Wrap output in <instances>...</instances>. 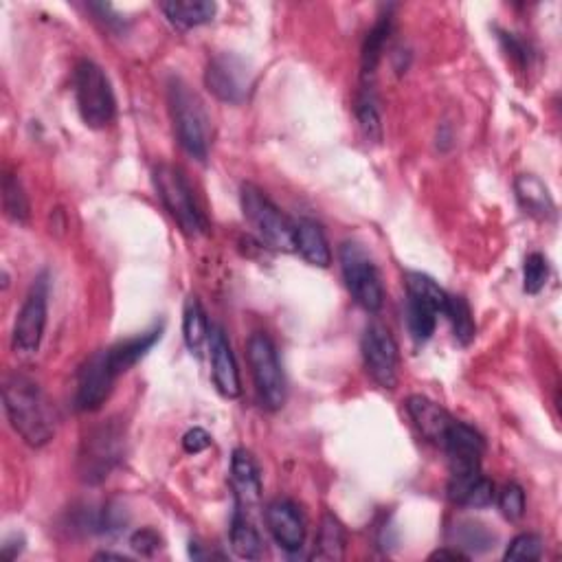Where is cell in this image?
<instances>
[{
    "instance_id": "obj_17",
    "label": "cell",
    "mask_w": 562,
    "mask_h": 562,
    "mask_svg": "<svg viewBox=\"0 0 562 562\" xmlns=\"http://www.w3.org/2000/svg\"><path fill=\"white\" fill-rule=\"evenodd\" d=\"M231 483L235 490V499H238V505H255L257 501L262 499V475L260 468H257L255 459L249 451L244 448H238L233 451L231 457Z\"/></svg>"
},
{
    "instance_id": "obj_8",
    "label": "cell",
    "mask_w": 562,
    "mask_h": 562,
    "mask_svg": "<svg viewBox=\"0 0 562 562\" xmlns=\"http://www.w3.org/2000/svg\"><path fill=\"white\" fill-rule=\"evenodd\" d=\"M341 268L347 290L358 306L367 312H378L385 301V290L380 284V275L372 257L363 249V244L347 240L341 246Z\"/></svg>"
},
{
    "instance_id": "obj_5",
    "label": "cell",
    "mask_w": 562,
    "mask_h": 562,
    "mask_svg": "<svg viewBox=\"0 0 562 562\" xmlns=\"http://www.w3.org/2000/svg\"><path fill=\"white\" fill-rule=\"evenodd\" d=\"M152 178L163 207L170 211V216L176 220L185 235L196 238V235L207 229V222L202 218L194 194H191V187L185 181L181 170H176L174 165L163 163L154 167Z\"/></svg>"
},
{
    "instance_id": "obj_24",
    "label": "cell",
    "mask_w": 562,
    "mask_h": 562,
    "mask_svg": "<svg viewBox=\"0 0 562 562\" xmlns=\"http://www.w3.org/2000/svg\"><path fill=\"white\" fill-rule=\"evenodd\" d=\"M231 547L233 552L246 560H257L264 554V543L255 525L242 516V512H235L231 523Z\"/></svg>"
},
{
    "instance_id": "obj_1",
    "label": "cell",
    "mask_w": 562,
    "mask_h": 562,
    "mask_svg": "<svg viewBox=\"0 0 562 562\" xmlns=\"http://www.w3.org/2000/svg\"><path fill=\"white\" fill-rule=\"evenodd\" d=\"M3 402L11 426L25 444L40 448L53 440V413L38 382L22 374L7 376L3 385Z\"/></svg>"
},
{
    "instance_id": "obj_36",
    "label": "cell",
    "mask_w": 562,
    "mask_h": 562,
    "mask_svg": "<svg viewBox=\"0 0 562 562\" xmlns=\"http://www.w3.org/2000/svg\"><path fill=\"white\" fill-rule=\"evenodd\" d=\"M130 545L134 552H139L141 556H154L161 549L163 541H161V536L152 530V527H143V530L132 534Z\"/></svg>"
},
{
    "instance_id": "obj_32",
    "label": "cell",
    "mask_w": 562,
    "mask_h": 562,
    "mask_svg": "<svg viewBox=\"0 0 562 562\" xmlns=\"http://www.w3.org/2000/svg\"><path fill=\"white\" fill-rule=\"evenodd\" d=\"M549 279V262L543 253H530L523 266V288L527 295H538Z\"/></svg>"
},
{
    "instance_id": "obj_28",
    "label": "cell",
    "mask_w": 562,
    "mask_h": 562,
    "mask_svg": "<svg viewBox=\"0 0 562 562\" xmlns=\"http://www.w3.org/2000/svg\"><path fill=\"white\" fill-rule=\"evenodd\" d=\"M446 317L453 325V334L457 343L462 345H470L475 341L477 334V325L475 319H472V310L468 306V301L459 295H448V306H446Z\"/></svg>"
},
{
    "instance_id": "obj_10",
    "label": "cell",
    "mask_w": 562,
    "mask_h": 562,
    "mask_svg": "<svg viewBox=\"0 0 562 562\" xmlns=\"http://www.w3.org/2000/svg\"><path fill=\"white\" fill-rule=\"evenodd\" d=\"M49 314V281L47 275L36 279L14 323V350L18 354H36L40 350Z\"/></svg>"
},
{
    "instance_id": "obj_21",
    "label": "cell",
    "mask_w": 562,
    "mask_h": 562,
    "mask_svg": "<svg viewBox=\"0 0 562 562\" xmlns=\"http://www.w3.org/2000/svg\"><path fill=\"white\" fill-rule=\"evenodd\" d=\"M161 9L172 25L194 29L211 22L216 16L218 5L211 3V0H170V3H163Z\"/></svg>"
},
{
    "instance_id": "obj_39",
    "label": "cell",
    "mask_w": 562,
    "mask_h": 562,
    "mask_svg": "<svg viewBox=\"0 0 562 562\" xmlns=\"http://www.w3.org/2000/svg\"><path fill=\"white\" fill-rule=\"evenodd\" d=\"M22 545H25V541H22V536H18V534L9 536L7 541L3 543V556H5L7 560L18 558V554L22 552Z\"/></svg>"
},
{
    "instance_id": "obj_2",
    "label": "cell",
    "mask_w": 562,
    "mask_h": 562,
    "mask_svg": "<svg viewBox=\"0 0 562 562\" xmlns=\"http://www.w3.org/2000/svg\"><path fill=\"white\" fill-rule=\"evenodd\" d=\"M167 99H170L178 143L196 161H205L211 145V121L202 99L191 91L189 84H185L181 77H172L170 88H167Z\"/></svg>"
},
{
    "instance_id": "obj_40",
    "label": "cell",
    "mask_w": 562,
    "mask_h": 562,
    "mask_svg": "<svg viewBox=\"0 0 562 562\" xmlns=\"http://www.w3.org/2000/svg\"><path fill=\"white\" fill-rule=\"evenodd\" d=\"M431 560H466L468 554H464L462 549H437V552H433L429 556Z\"/></svg>"
},
{
    "instance_id": "obj_35",
    "label": "cell",
    "mask_w": 562,
    "mask_h": 562,
    "mask_svg": "<svg viewBox=\"0 0 562 562\" xmlns=\"http://www.w3.org/2000/svg\"><path fill=\"white\" fill-rule=\"evenodd\" d=\"M494 499H497V488H494V483L490 479L481 475L475 483H472V488L468 490L462 505H466V508L481 510V508H488V505H492Z\"/></svg>"
},
{
    "instance_id": "obj_6",
    "label": "cell",
    "mask_w": 562,
    "mask_h": 562,
    "mask_svg": "<svg viewBox=\"0 0 562 562\" xmlns=\"http://www.w3.org/2000/svg\"><path fill=\"white\" fill-rule=\"evenodd\" d=\"M126 431L117 420H108L86 435L80 451V477L86 483H101L123 459Z\"/></svg>"
},
{
    "instance_id": "obj_9",
    "label": "cell",
    "mask_w": 562,
    "mask_h": 562,
    "mask_svg": "<svg viewBox=\"0 0 562 562\" xmlns=\"http://www.w3.org/2000/svg\"><path fill=\"white\" fill-rule=\"evenodd\" d=\"M207 91L224 104H242L249 99L253 88V71L240 55L218 53L205 69Z\"/></svg>"
},
{
    "instance_id": "obj_23",
    "label": "cell",
    "mask_w": 562,
    "mask_h": 562,
    "mask_svg": "<svg viewBox=\"0 0 562 562\" xmlns=\"http://www.w3.org/2000/svg\"><path fill=\"white\" fill-rule=\"evenodd\" d=\"M343 554H345V530H343L341 521L328 512L323 516L321 527H319L317 545H314V558L317 560H343Z\"/></svg>"
},
{
    "instance_id": "obj_19",
    "label": "cell",
    "mask_w": 562,
    "mask_h": 562,
    "mask_svg": "<svg viewBox=\"0 0 562 562\" xmlns=\"http://www.w3.org/2000/svg\"><path fill=\"white\" fill-rule=\"evenodd\" d=\"M295 251L308 264L317 268H328L332 264V253L325 233L314 220L303 218L295 222Z\"/></svg>"
},
{
    "instance_id": "obj_13",
    "label": "cell",
    "mask_w": 562,
    "mask_h": 562,
    "mask_svg": "<svg viewBox=\"0 0 562 562\" xmlns=\"http://www.w3.org/2000/svg\"><path fill=\"white\" fill-rule=\"evenodd\" d=\"M448 459H451V475H475L481 472L483 437L464 422H453L448 429L444 444Z\"/></svg>"
},
{
    "instance_id": "obj_34",
    "label": "cell",
    "mask_w": 562,
    "mask_h": 562,
    "mask_svg": "<svg viewBox=\"0 0 562 562\" xmlns=\"http://www.w3.org/2000/svg\"><path fill=\"white\" fill-rule=\"evenodd\" d=\"M499 508L505 519L519 521L525 514V492L519 483H508L499 494Z\"/></svg>"
},
{
    "instance_id": "obj_11",
    "label": "cell",
    "mask_w": 562,
    "mask_h": 562,
    "mask_svg": "<svg viewBox=\"0 0 562 562\" xmlns=\"http://www.w3.org/2000/svg\"><path fill=\"white\" fill-rule=\"evenodd\" d=\"M363 358L376 385L382 389H393L398 385V345L385 325H367L363 334Z\"/></svg>"
},
{
    "instance_id": "obj_26",
    "label": "cell",
    "mask_w": 562,
    "mask_h": 562,
    "mask_svg": "<svg viewBox=\"0 0 562 562\" xmlns=\"http://www.w3.org/2000/svg\"><path fill=\"white\" fill-rule=\"evenodd\" d=\"M453 536L457 541L455 545L457 549H466V552L472 554L488 552V549H492L494 543H497V534H494L490 527L477 521H462L459 525H455Z\"/></svg>"
},
{
    "instance_id": "obj_3",
    "label": "cell",
    "mask_w": 562,
    "mask_h": 562,
    "mask_svg": "<svg viewBox=\"0 0 562 562\" xmlns=\"http://www.w3.org/2000/svg\"><path fill=\"white\" fill-rule=\"evenodd\" d=\"M77 110L88 128L104 130L117 115V101L108 75L91 60H80L73 71Z\"/></svg>"
},
{
    "instance_id": "obj_4",
    "label": "cell",
    "mask_w": 562,
    "mask_h": 562,
    "mask_svg": "<svg viewBox=\"0 0 562 562\" xmlns=\"http://www.w3.org/2000/svg\"><path fill=\"white\" fill-rule=\"evenodd\" d=\"M242 213L253 231L275 251H295V222L279 211L275 202L255 185H242Z\"/></svg>"
},
{
    "instance_id": "obj_37",
    "label": "cell",
    "mask_w": 562,
    "mask_h": 562,
    "mask_svg": "<svg viewBox=\"0 0 562 562\" xmlns=\"http://www.w3.org/2000/svg\"><path fill=\"white\" fill-rule=\"evenodd\" d=\"M211 446V435L205 429H191L183 437V448L189 455H198Z\"/></svg>"
},
{
    "instance_id": "obj_38",
    "label": "cell",
    "mask_w": 562,
    "mask_h": 562,
    "mask_svg": "<svg viewBox=\"0 0 562 562\" xmlns=\"http://www.w3.org/2000/svg\"><path fill=\"white\" fill-rule=\"evenodd\" d=\"M501 44H503V49L508 51L512 55V60L516 62H521V64H527V58H530V53H527L525 49V44L514 36V33H505L501 31Z\"/></svg>"
},
{
    "instance_id": "obj_14",
    "label": "cell",
    "mask_w": 562,
    "mask_h": 562,
    "mask_svg": "<svg viewBox=\"0 0 562 562\" xmlns=\"http://www.w3.org/2000/svg\"><path fill=\"white\" fill-rule=\"evenodd\" d=\"M266 525L277 545L288 554H297L306 543V523L297 505L288 499H277L266 508Z\"/></svg>"
},
{
    "instance_id": "obj_29",
    "label": "cell",
    "mask_w": 562,
    "mask_h": 562,
    "mask_svg": "<svg viewBox=\"0 0 562 562\" xmlns=\"http://www.w3.org/2000/svg\"><path fill=\"white\" fill-rule=\"evenodd\" d=\"M356 119L361 123V130L369 141H382V119L378 112V104L372 86H363V91L356 97Z\"/></svg>"
},
{
    "instance_id": "obj_18",
    "label": "cell",
    "mask_w": 562,
    "mask_h": 562,
    "mask_svg": "<svg viewBox=\"0 0 562 562\" xmlns=\"http://www.w3.org/2000/svg\"><path fill=\"white\" fill-rule=\"evenodd\" d=\"M514 191H516V200H519V205L527 216H532L536 220L554 218L556 213L554 198L549 194V189L541 178L534 174H521L514 181Z\"/></svg>"
},
{
    "instance_id": "obj_16",
    "label": "cell",
    "mask_w": 562,
    "mask_h": 562,
    "mask_svg": "<svg viewBox=\"0 0 562 562\" xmlns=\"http://www.w3.org/2000/svg\"><path fill=\"white\" fill-rule=\"evenodd\" d=\"M407 411L426 440H431L435 444H444V437L448 429H451V424L455 422L451 418V413L426 396H409Z\"/></svg>"
},
{
    "instance_id": "obj_22",
    "label": "cell",
    "mask_w": 562,
    "mask_h": 562,
    "mask_svg": "<svg viewBox=\"0 0 562 562\" xmlns=\"http://www.w3.org/2000/svg\"><path fill=\"white\" fill-rule=\"evenodd\" d=\"M183 336H185V343H187L191 354L202 356L205 347H209L211 328H209L205 308H202V303L198 301V297H189L185 301Z\"/></svg>"
},
{
    "instance_id": "obj_41",
    "label": "cell",
    "mask_w": 562,
    "mask_h": 562,
    "mask_svg": "<svg viewBox=\"0 0 562 562\" xmlns=\"http://www.w3.org/2000/svg\"><path fill=\"white\" fill-rule=\"evenodd\" d=\"M97 560H128L126 556H121V554H110V552H101L95 556Z\"/></svg>"
},
{
    "instance_id": "obj_15",
    "label": "cell",
    "mask_w": 562,
    "mask_h": 562,
    "mask_svg": "<svg viewBox=\"0 0 562 562\" xmlns=\"http://www.w3.org/2000/svg\"><path fill=\"white\" fill-rule=\"evenodd\" d=\"M209 354H211V374L218 391L224 398H238L242 393L238 361H235L233 347L220 325H213L211 328Z\"/></svg>"
},
{
    "instance_id": "obj_25",
    "label": "cell",
    "mask_w": 562,
    "mask_h": 562,
    "mask_svg": "<svg viewBox=\"0 0 562 562\" xmlns=\"http://www.w3.org/2000/svg\"><path fill=\"white\" fill-rule=\"evenodd\" d=\"M391 33V16H382L374 29L367 33L365 44H363V55H361V64H363V80L367 82L369 77H374L378 64L382 60V51H385V44L389 40Z\"/></svg>"
},
{
    "instance_id": "obj_7",
    "label": "cell",
    "mask_w": 562,
    "mask_h": 562,
    "mask_svg": "<svg viewBox=\"0 0 562 562\" xmlns=\"http://www.w3.org/2000/svg\"><path fill=\"white\" fill-rule=\"evenodd\" d=\"M246 352L257 396L268 411H279L286 402V378L273 341L266 334L255 332L246 343Z\"/></svg>"
},
{
    "instance_id": "obj_20",
    "label": "cell",
    "mask_w": 562,
    "mask_h": 562,
    "mask_svg": "<svg viewBox=\"0 0 562 562\" xmlns=\"http://www.w3.org/2000/svg\"><path fill=\"white\" fill-rule=\"evenodd\" d=\"M161 332H163V328H154L150 332L132 336V339H126V341H121L117 345H112L110 350H106L110 367L115 369V374L121 376L123 372H128L130 367L137 365L141 358L148 354L156 343L161 341Z\"/></svg>"
},
{
    "instance_id": "obj_12",
    "label": "cell",
    "mask_w": 562,
    "mask_h": 562,
    "mask_svg": "<svg viewBox=\"0 0 562 562\" xmlns=\"http://www.w3.org/2000/svg\"><path fill=\"white\" fill-rule=\"evenodd\" d=\"M117 374L110 367L108 352L101 350L88 358L86 365L80 372L75 393V407L77 411H97L110 396L112 385H115Z\"/></svg>"
},
{
    "instance_id": "obj_30",
    "label": "cell",
    "mask_w": 562,
    "mask_h": 562,
    "mask_svg": "<svg viewBox=\"0 0 562 562\" xmlns=\"http://www.w3.org/2000/svg\"><path fill=\"white\" fill-rule=\"evenodd\" d=\"M407 323L415 341H429L437 325V310L429 303L407 295Z\"/></svg>"
},
{
    "instance_id": "obj_27",
    "label": "cell",
    "mask_w": 562,
    "mask_h": 562,
    "mask_svg": "<svg viewBox=\"0 0 562 562\" xmlns=\"http://www.w3.org/2000/svg\"><path fill=\"white\" fill-rule=\"evenodd\" d=\"M404 279H407V295L429 303V306L437 310V314H446L448 292L435 279L422 273H407Z\"/></svg>"
},
{
    "instance_id": "obj_33",
    "label": "cell",
    "mask_w": 562,
    "mask_h": 562,
    "mask_svg": "<svg viewBox=\"0 0 562 562\" xmlns=\"http://www.w3.org/2000/svg\"><path fill=\"white\" fill-rule=\"evenodd\" d=\"M543 556V538L538 534H519L505 549V560H538Z\"/></svg>"
},
{
    "instance_id": "obj_31",
    "label": "cell",
    "mask_w": 562,
    "mask_h": 562,
    "mask_svg": "<svg viewBox=\"0 0 562 562\" xmlns=\"http://www.w3.org/2000/svg\"><path fill=\"white\" fill-rule=\"evenodd\" d=\"M3 207L7 218L14 222H27L29 220V200L25 189H22L18 176L5 174L3 178Z\"/></svg>"
}]
</instances>
